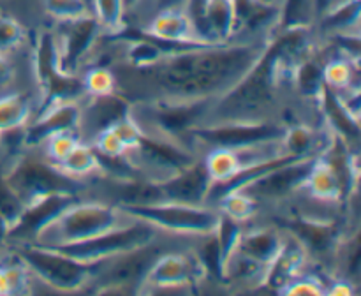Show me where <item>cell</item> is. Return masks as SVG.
Instances as JSON below:
<instances>
[{"mask_svg": "<svg viewBox=\"0 0 361 296\" xmlns=\"http://www.w3.org/2000/svg\"><path fill=\"white\" fill-rule=\"evenodd\" d=\"M85 95H108L116 92V76L104 63H92L81 70Z\"/></svg>", "mask_w": 361, "mask_h": 296, "instance_id": "obj_30", "label": "cell"}, {"mask_svg": "<svg viewBox=\"0 0 361 296\" xmlns=\"http://www.w3.org/2000/svg\"><path fill=\"white\" fill-rule=\"evenodd\" d=\"M80 197L83 196H80V194H53V196L42 197V199L25 206V211L21 214V217L11 228L7 247L34 242L37 233L51 218H55L63 208H67L71 203L80 199Z\"/></svg>", "mask_w": 361, "mask_h": 296, "instance_id": "obj_14", "label": "cell"}, {"mask_svg": "<svg viewBox=\"0 0 361 296\" xmlns=\"http://www.w3.org/2000/svg\"><path fill=\"white\" fill-rule=\"evenodd\" d=\"M190 242L171 247L155 259L137 295L148 292H197L208 280V271Z\"/></svg>", "mask_w": 361, "mask_h": 296, "instance_id": "obj_7", "label": "cell"}, {"mask_svg": "<svg viewBox=\"0 0 361 296\" xmlns=\"http://www.w3.org/2000/svg\"><path fill=\"white\" fill-rule=\"evenodd\" d=\"M159 183H161L166 201L185 204H207L208 192L212 189L210 175L204 168L201 155L192 164L180 169L178 173Z\"/></svg>", "mask_w": 361, "mask_h": 296, "instance_id": "obj_17", "label": "cell"}, {"mask_svg": "<svg viewBox=\"0 0 361 296\" xmlns=\"http://www.w3.org/2000/svg\"><path fill=\"white\" fill-rule=\"evenodd\" d=\"M214 206L226 217L240 222V224H249L259 218L261 206L252 196H249L243 190H229L224 196L219 197Z\"/></svg>", "mask_w": 361, "mask_h": 296, "instance_id": "obj_27", "label": "cell"}, {"mask_svg": "<svg viewBox=\"0 0 361 296\" xmlns=\"http://www.w3.org/2000/svg\"><path fill=\"white\" fill-rule=\"evenodd\" d=\"M312 266H316V263L312 261L305 245L295 235L284 229V242L274 261L268 264L263 288H270L271 291L279 292L293 278L312 270Z\"/></svg>", "mask_w": 361, "mask_h": 296, "instance_id": "obj_16", "label": "cell"}, {"mask_svg": "<svg viewBox=\"0 0 361 296\" xmlns=\"http://www.w3.org/2000/svg\"><path fill=\"white\" fill-rule=\"evenodd\" d=\"M284 123L259 122V123H222V125L197 127L190 132V141L197 154L215 147H245L261 141L281 140L286 132Z\"/></svg>", "mask_w": 361, "mask_h": 296, "instance_id": "obj_12", "label": "cell"}, {"mask_svg": "<svg viewBox=\"0 0 361 296\" xmlns=\"http://www.w3.org/2000/svg\"><path fill=\"white\" fill-rule=\"evenodd\" d=\"M0 144H2V134H0Z\"/></svg>", "mask_w": 361, "mask_h": 296, "instance_id": "obj_41", "label": "cell"}, {"mask_svg": "<svg viewBox=\"0 0 361 296\" xmlns=\"http://www.w3.org/2000/svg\"><path fill=\"white\" fill-rule=\"evenodd\" d=\"M111 129H113V132L120 137V141L126 144L127 150H129V148H133L134 144H137V141L143 137V132H141L140 125H137L136 120L130 116V113L127 116H123V118H120L118 122L113 123Z\"/></svg>", "mask_w": 361, "mask_h": 296, "instance_id": "obj_36", "label": "cell"}, {"mask_svg": "<svg viewBox=\"0 0 361 296\" xmlns=\"http://www.w3.org/2000/svg\"><path fill=\"white\" fill-rule=\"evenodd\" d=\"M32 35V69L39 92L37 113L55 102L83 99L85 90L81 74L66 73L60 66L51 23L37 27Z\"/></svg>", "mask_w": 361, "mask_h": 296, "instance_id": "obj_6", "label": "cell"}, {"mask_svg": "<svg viewBox=\"0 0 361 296\" xmlns=\"http://www.w3.org/2000/svg\"><path fill=\"white\" fill-rule=\"evenodd\" d=\"M32 32L14 18L0 13V53H11L32 41Z\"/></svg>", "mask_w": 361, "mask_h": 296, "instance_id": "obj_32", "label": "cell"}, {"mask_svg": "<svg viewBox=\"0 0 361 296\" xmlns=\"http://www.w3.org/2000/svg\"><path fill=\"white\" fill-rule=\"evenodd\" d=\"M2 173L25 206L53 196V194H80L83 196L85 183L62 171L49 162L37 148H21L4 161Z\"/></svg>", "mask_w": 361, "mask_h": 296, "instance_id": "obj_3", "label": "cell"}, {"mask_svg": "<svg viewBox=\"0 0 361 296\" xmlns=\"http://www.w3.org/2000/svg\"><path fill=\"white\" fill-rule=\"evenodd\" d=\"M323 78L324 85L335 94L360 90V58H351L334 51V55L324 62Z\"/></svg>", "mask_w": 361, "mask_h": 296, "instance_id": "obj_25", "label": "cell"}, {"mask_svg": "<svg viewBox=\"0 0 361 296\" xmlns=\"http://www.w3.org/2000/svg\"><path fill=\"white\" fill-rule=\"evenodd\" d=\"M316 25V0H279L277 28H309Z\"/></svg>", "mask_w": 361, "mask_h": 296, "instance_id": "obj_28", "label": "cell"}, {"mask_svg": "<svg viewBox=\"0 0 361 296\" xmlns=\"http://www.w3.org/2000/svg\"><path fill=\"white\" fill-rule=\"evenodd\" d=\"M361 0H344L319 18L314 25L321 37L341 34H360Z\"/></svg>", "mask_w": 361, "mask_h": 296, "instance_id": "obj_24", "label": "cell"}, {"mask_svg": "<svg viewBox=\"0 0 361 296\" xmlns=\"http://www.w3.org/2000/svg\"><path fill=\"white\" fill-rule=\"evenodd\" d=\"M80 136L76 134V130H62V132H55L49 137H46L41 144L37 147V150L48 159L53 164H59L66 155H69V152L80 143Z\"/></svg>", "mask_w": 361, "mask_h": 296, "instance_id": "obj_33", "label": "cell"}, {"mask_svg": "<svg viewBox=\"0 0 361 296\" xmlns=\"http://www.w3.org/2000/svg\"><path fill=\"white\" fill-rule=\"evenodd\" d=\"M302 189L305 190L307 194H310V196L317 197V199L326 201V203L344 204L345 206L348 192H345L344 185H342L337 173L334 171V168L328 164L326 159L321 154L317 155L316 161H314L312 168H310Z\"/></svg>", "mask_w": 361, "mask_h": 296, "instance_id": "obj_22", "label": "cell"}, {"mask_svg": "<svg viewBox=\"0 0 361 296\" xmlns=\"http://www.w3.org/2000/svg\"><path fill=\"white\" fill-rule=\"evenodd\" d=\"M23 211L25 203L20 199V196L14 192L13 187L9 185V182H7L6 176H4L2 173V166H0V214L9 221L11 228H13Z\"/></svg>", "mask_w": 361, "mask_h": 296, "instance_id": "obj_34", "label": "cell"}, {"mask_svg": "<svg viewBox=\"0 0 361 296\" xmlns=\"http://www.w3.org/2000/svg\"><path fill=\"white\" fill-rule=\"evenodd\" d=\"M316 157L293 159V161L282 162L236 190H243L252 196L259 203L261 215H263L264 211L281 206L293 194L302 189Z\"/></svg>", "mask_w": 361, "mask_h": 296, "instance_id": "obj_11", "label": "cell"}, {"mask_svg": "<svg viewBox=\"0 0 361 296\" xmlns=\"http://www.w3.org/2000/svg\"><path fill=\"white\" fill-rule=\"evenodd\" d=\"M59 49L60 66L66 73L80 74L90 62L92 55L101 42V25L94 14L76 20L49 21Z\"/></svg>", "mask_w": 361, "mask_h": 296, "instance_id": "obj_10", "label": "cell"}, {"mask_svg": "<svg viewBox=\"0 0 361 296\" xmlns=\"http://www.w3.org/2000/svg\"><path fill=\"white\" fill-rule=\"evenodd\" d=\"M133 25V23H130ZM141 30L150 34L152 37L169 42H187V44L207 46L194 27L192 18L185 9H166L159 11L148 18L143 25H136Z\"/></svg>", "mask_w": 361, "mask_h": 296, "instance_id": "obj_19", "label": "cell"}, {"mask_svg": "<svg viewBox=\"0 0 361 296\" xmlns=\"http://www.w3.org/2000/svg\"><path fill=\"white\" fill-rule=\"evenodd\" d=\"M90 144L95 148V152H97L99 155H102V157H109V159L123 157L127 152V147L120 141V137L113 132L111 127L102 130V132H99L97 136L92 140Z\"/></svg>", "mask_w": 361, "mask_h": 296, "instance_id": "obj_35", "label": "cell"}, {"mask_svg": "<svg viewBox=\"0 0 361 296\" xmlns=\"http://www.w3.org/2000/svg\"><path fill=\"white\" fill-rule=\"evenodd\" d=\"M56 166L71 178H76L80 182H85V180L102 173L97 152L90 143H85V141H80L69 152V155H66Z\"/></svg>", "mask_w": 361, "mask_h": 296, "instance_id": "obj_26", "label": "cell"}, {"mask_svg": "<svg viewBox=\"0 0 361 296\" xmlns=\"http://www.w3.org/2000/svg\"><path fill=\"white\" fill-rule=\"evenodd\" d=\"M341 2H344V0H316V21Z\"/></svg>", "mask_w": 361, "mask_h": 296, "instance_id": "obj_39", "label": "cell"}, {"mask_svg": "<svg viewBox=\"0 0 361 296\" xmlns=\"http://www.w3.org/2000/svg\"><path fill=\"white\" fill-rule=\"evenodd\" d=\"M317 106H319L321 118L330 132L341 137L353 152H360V118L342 104L338 95L326 85L317 99Z\"/></svg>", "mask_w": 361, "mask_h": 296, "instance_id": "obj_20", "label": "cell"}, {"mask_svg": "<svg viewBox=\"0 0 361 296\" xmlns=\"http://www.w3.org/2000/svg\"><path fill=\"white\" fill-rule=\"evenodd\" d=\"M284 242V229L267 218H257L243 226L236 250L259 263L270 264Z\"/></svg>", "mask_w": 361, "mask_h": 296, "instance_id": "obj_18", "label": "cell"}, {"mask_svg": "<svg viewBox=\"0 0 361 296\" xmlns=\"http://www.w3.org/2000/svg\"><path fill=\"white\" fill-rule=\"evenodd\" d=\"M267 271L268 264L250 259L235 249L222 263L221 284L235 292L256 291L263 289Z\"/></svg>", "mask_w": 361, "mask_h": 296, "instance_id": "obj_21", "label": "cell"}, {"mask_svg": "<svg viewBox=\"0 0 361 296\" xmlns=\"http://www.w3.org/2000/svg\"><path fill=\"white\" fill-rule=\"evenodd\" d=\"M80 101H60L42 108L23 129V147L37 148L46 137L62 130H76L80 123Z\"/></svg>", "mask_w": 361, "mask_h": 296, "instance_id": "obj_15", "label": "cell"}, {"mask_svg": "<svg viewBox=\"0 0 361 296\" xmlns=\"http://www.w3.org/2000/svg\"><path fill=\"white\" fill-rule=\"evenodd\" d=\"M268 39L189 46L148 67L111 63L116 92L130 102H190L217 99L263 53Z\"/></svg>", "mask_w": 361, "mask_h": 296, "instance_id": "obj_1", "label": "cell"}, {"mask_svg": "<svg viewBox=\"0 0 361 296\" xmlns=\"http://www.w3.org/2000/svg\"><path fill=\"white\" fill-rule=\"evenodd\" d=\"M7 249L23 261L37 284L56 292H85L101 263L80 261L60 250L35 243H21Z\"/></svg>", "mask_w": 361, "mask_h": 296, "instance_id": "obj_5", "label": "cell"}, {"mask_svg": "<svg viewBox=\"0 0 361 296\" xmlns=\"http://www.w3.org/2000/svg\"><path fill=\"white\" fill-rule=\"evenodd\" d=\"M37 113V99L25 92L0 94V134L23 130Z\"/></svg>", "mask_w": 361, "mask_h": 296, "instance_id": "obj_23", "label": "cell"}, {"mask_svg": "<svg viewBox=\"0 0 361 296\" xmlns=\"http://www.w3.org/2000/svg\"><path fill=\"white\" fill-rule=\"evenodd\" d=\"M141 2H143V0H123V4H126V11H127V14H129L130 11L136 9V7L140 6Z\"/></svg>", "mask_w": 361, "mask_h": 296, "instance_id": "obj_40", "label": "cell"}, {"mask_svg": "<svg viewBox=\"0 0 361 296\" xmlns=\"http://www.w3.org/2000/svg\"><path fill=\"white\" fill-rule=\"evenodd\" d=\"M11 224L2 214H0V254L7 250V240H9Z\"/></svg>", "mask_w": 361, "mask_h": 296, "instance_id": "obj_38", "label": "cell"}, {"mask_svg": "<svg viewBox=\"0 0 361 296\" xmlns=\"http://www.w3.org/2000/svg\"><path fill=\"white\" fill-rule=\"evenodd\" d=\"M145 6H148V16L145 18L140 25H143L148 18L154 16V14L159 13V11H166V9H185L187 11L189 0H143V2L140 4V7H136L134 11L141 9V7H145ZM134 11H130V13H134ZM127 16H129V14H127Z\"/></svg>", "mask_w": 361, "mask_h": 296, "instance_id": "obj_37", "label": "cell"}, {"mask_svg": "<svg viewBox=\"0 0 361 296\" xmlns=\"http://www.w3.org/2000/svg\"><path fill=\"white\" fill-rule=\"evenodd\" d=\"M130 221H134V217L127 215L115 204L94 197H80L51 218L37 233L32 243L42 247H60L85 242L109 229L129 224Z\"/></svg>", "mask_w": 361, "mask_h": 296, "instance_id": "obj_2", "label": "cell"}, {"mask_svg": "<svg viewBox=\"0 0 361 296\" xmlns=\"http://www.w3.org/2000/svg\"><path fill=\"white\" fill-rule=\"evenodd\" d=\"M190 240L192 238L164 233L145 245L102 259L85 292H95V295L134 292L137 295V289L143 284L155 259L171 247L190 242Z\"/></svg>", "mask_w": 361, "mask_h": 296, "instance_id": "obj_4", "label": "cell"}, {"mask_svg": "<svg viewBox=\"0 0 361 296\" xmlns=\"http://www.w3.org/2000/svg\"><path fill=\"white\" fill-rule=\"evenodd\" d=\"M42 13L49 21H66L90 16V0H41Z\"/></svg>", "mask_w": 361, "mask_h": 296, "instance_id": "obj_31", "label": "cell"}, {"mask_svg": "<svg viewBox=\"0 0 361 296\" xmlns=\"http://www.w3.org/2000/svg\"><path fill=\"white\" fill-rule=\"evenodd\" d=\"M123 211L130 217L152 224L161 231L176 236L210 235L217 229L221 211L210 204H185L175 201H162L141 206H123Z\"/></svg>", "mask_w": 361, "mask_h": 296, "instance_id": "obj_8", "label": "cell"}, {"mask_svg": "<svg viewBox=\"0 0 361 296\" xmlns=\"http://www.w3.org/2000/svg\"><path fill=\"white\" fill-rule=\"evenodd\" d=\"M90 7L104 35L116 34L126 25L127 11L123 0H90Z\"/></svg>", "mask_w": 361, "mask_h": 296, "instance_id": "obj_29", "label": "cell"}, {"mask_svg": "<svg viewBox=\"0 0 361 296\" xmlns=\"http://www.w3.org/2000/svg\"><path fill=\"white\" fill-rule=\"evenodd\" d=\"M161 235H164V231L154 228L148 222L134 218L129 224L109 229V231L94 236L90 240H85V242L49 247V249L60 250V252L76 257L80 261H90V263H94V261L108 259V257L116 256V254H122L126 250L145 245V243L152 242V240H155Z\"/></svg>", "mask_w": 361, "mask_h": 296, "instance_id": "obj_9", "label": "cell"}, {"mask_svg": "<svg viewBox=\"0 0 361 296\" xmlns=\"http://www.w3.org/2000/svg\"><path fill=\"white\" fill-rule=\"evenodd\" d=\"M130 113V101L122 94L85 95L80 102V123L76 134L85 143H92L102 130Z\"/></svg>", "mask_w": 361, "mask_h": 296, "instance_id": "obj_13", "label": "cell"}]
</instances>
